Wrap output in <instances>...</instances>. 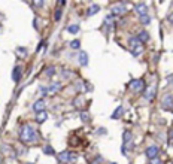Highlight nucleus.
<instances>
[{
	"label": "nucleus",
	"instance_id": "f257e3e1",
	"mask_svg": "<svg viewBox=\"0 0 173 164\" xmlns=\"http://www.w3.org/2000/svg\"><path fill=\"white\" fill-rule=\"evenodd\" d=\"M19 139L24 143H33V142H37L39 134L31 125H23L21 131H19Z\"/></svg>",
	"mask_w": 173,
	"mask_h": 164
},
{
	"label": "nucleus",
	"instance_id": "f03ea898",
	"mask_svg": "<svg viewBox=\"0 0 173 164\" xmlns=\"http://www.w3.org/2000/svg\"><path fill=\"white\" fill-rule=\"evenodd\" d=\"M78 155L75 152H70V151H63V152L58 154V161L60 163H66V164H73L76 161Z\"/></svg>",
	"mask_w": 173,
	"mask_h": 164
},
{
	"label": "nucleus",
	"instance_id": "7ed1b4c3",
	"mask_svg": "<svg viewBox=\"0 0 173 164\" xmlns=\"http://www.w3.org/2000/svg\"><path fill=\"white\" fill-rule=\"evenodd\" d=\"M128 87L131 91H134V93H145V81L143 79H131Z\"/></svg>",
	"mask_w": 173,
	"mask_h": 164
},
{
	"label": "nucleus",
	"instance_id": "20e7f679",
	"mask_svg": "<svg viewBox=\"0 0 173 164\" xmlns=\"http://www.w3.org/2000/svg\"><path fill=\"white\" fill-rule=\"evenodd\" d=\"M158 154H160V146H157V145H151L145 151V155L149 158V161L154 158H158Z\"/></svg>",
	"mask_w": 173,
	"mask_h": 164
},
{
	"label": "nucleus",
	"instance_id": "39448f33",
	"mask_svg": "<svg viewBox=\"0 0 173 164\" xmlns=\"http://www.w3.org/2000/svg\"><path fill=\"white\" fill-rule=\"evenodd\" d=\"M161 108L164 110H172L173 109V96L172 94H166L163 97V100H161Z\"/></svg>",
	"mask_w": 173,
	"mask_h": 164
},
{
	"label": "nucleus",
	"instance_id": "423d86ee",
	"mask_svg": "<svg viewBox=\"0 0 173 164\" xmlns=\"http://www.w3.org/2000/svg\"><path fill=\"white\" fill-rule=\"evenodd\" d=\"M155 94H157V85L155 84H152V85H149L148 88L145 90V93H143V97H145V100H152V98L155 97Z\"/></svg>",
	"mask_w": 173,
	"mask_h": 164
},
{
	"label": "nucleus",
	"instance_id": "0eeeda50",
	"mask_svg": "<svg viewBox=\"0 0 173 164\" xmlns=\"http://www.w3.org/2000/svg\"><path fill=\"white\" fill-rule=\"evenodd\" d=\"M125 3L127 2H121V3H118V5H115L114 8H112V15H122V14H125L127 12V8H125Z\"/></svg>",
	"mask_w": 173,
	"mask_h": 164
},
{
	"label": "nucleus",
	"instance_id": "6e6552de",
	"mask_svg": "<svg viewBox=\"0 0 173 164\" xmlns=\"http://www.w3.org/2000/svg\"><path fill=\"white\" fill-rule=\"evenodd\" d=\"M45 106H46L45 100H43V98H39V100H36L35 103H33L31 109H33V112H35V114H39V112H43V110H45Z\"/></svg>",
	"mask_w": 173,
	"mask_h": 164
},
{
	"label": "nucleus",
	"instance_id": "1a4fd4ad",
	"mask_svg": "<svg viewBox=\"0 0 173 164\" xmlns=\"http://www.w3.org/2000/svg\"><path fill=\"white\" fill-rule=\"evenodd\" d=\"M78 61L81 66H88V54H86L85 51H79V54H78Z\"/></svg>",
	"mask_w": 173,
	"mask_h": 164
},
{
	"label": "nucleus",
	"instance_id": "9d476101",
	"mask_svg": "<svg viewBox=\"0 0 173 164\" xmlns=\"http://www.w3.org/2000/svg\"><path fill=\"white\" fill-rule=\"evenodd\" d=\"M134 9H136V12H137L140 17L148 14V6H146L145 3H136V5H134Z\"/></svg>",
	"mask_w": 173,
	"mask_h": 164
},
{
	"label": "nucleus",
	"instance_id": "9b49d317",
	"mask_svg": "<svg viewBox=\"0 0 173 164\" xmlns=\"http://www.w3.org/2000/svg\"><path fill=\"white\" fill-rule=\"evenodd\" d=\"M21 66H15L14 67V72H12V79H14V82H19V79H21Z\"/></svg>",
	"mask_w": 173,
	"mask_h": 164
},
{
	"label": "nucleus",
	"instance_id": "f8f14e48",
	"mask_svg": "<svg viewBox=\"0 0 173 164\" xmlns=\"http://www.w3.org/2000/svg\"><path fill=\"white\" fill-rule=\"evenodd\" d=\"M35 120H36V122H37V124H43L46 120H48V112H46V110H43V112L36 114Z\"/></svg>",
	"mask_w": 173,
	"mask_h": 164
},
{
	"label": "nucleus",
	"instance_id": "ddd939ff",
	"mask_svg": "<svg viewBox=\"0 0 173 164\" xmlns=\"http://www.w3.org/2000/svg\"><path fill=\"white\" fill-rule=\"evenodd\" d=\"M140 41L137 39V36H131L130 39H128V46H130V51L131 49H134V48H137V46H140Z\"/></svg>",
	"mask_w": 173,
	"mask_h": 164
},
{
	"label": "nucleus",
	"instance_id": "4468645a",
	"mask_svg": "<svg viewBox=\"0 0 173 164\" xmlns=\"http://www.w3.org/2000/svg\"><path fill=\"white\" fill-rule=\"evenodd\" d=\"M104 25H106V27H108V30L110 29V27H114V25H115V15H108V17H106L104 18Z\"/></svg>",
	"mask_w": 173,
	"mask_h": 164
},
{
	"label": "nucleus",
	"instance_id": "2eb2a0df",
	"mask_svg": "<svg viewBox=\"0 0 173 164\" xmlns=\"http://www.w3.org/2000/svg\"><path fill=\"white\" fill-rule=\"evenodd\" d=\"M137 39L140 41V43H145V42H148L149 41V33L146 31V30H142L140 33L137 35Z\"/></svg>",
	"mask_w": 173,
	"mask_h": 164
},
{
	"label": "nucleus",
	"instance_id": "dca6fc26",
	"mask_svg": "<svg viewBox=\"0 0 173 164\" xmlns=\"http://www.w3.org/2000/svg\"><path fill=\"white\" fill-rule=\"evenodd\" d=\"M124 115V108L122 106H118L115 110H114V114H112V120H119Z\"/></svg>",
	"mask_w": 173,
	"mask_h": 164
},
{
	"label": "nucleus",
	"instance_id": "f3484780",
	"mask_svg": "<svg viewBox=\"0 0 173 164\" xmlns=\"http://www.w3.org/2000/svg\"><path fill=\"white\" fill-rule=\"evenodd\" d=\"M98 11H100V6H98V5H91L90 6V8L88 9H86V15H88V17H92V15H94V14H97V12Z\"/></svg>",
	"mask_w": 173,
	"mask_h": 164
},
{
	"label": "nucleus",
	"instance_id": "a211bd4d",
	"mask_svg": "<svg viewBox=\"0 0 173 164\" xmlns=\"http://www.w3.org/2000/svg\"><path fill=\"white\" fill-rule=\"evenodd\" d=\"M60 88H61V84H60V82H54V84H51L49 87H48V91H49V94H54V93H57Z\"/></svg>",
	"mask_w": 173,
	"mask_h": 164
},
{
	"label": "nucleus",
	"instance_id": "6ab92c4d",
	"mask_svg": "<svg viewBox=\"0 0 173 164\" xmlns=\"http://www.w3.org/2000/svg\"><path fill=\"white\" fill-rule=\"evenodd\" d=\"M67 31L70 33V35H76V33L81 31V27H79L78 24H72V25H69V27H67Z\"/></svg>",
	"mask_w": 173,
	"mask_h": 164
},
{
	"label": "nucleus",
	"instance_id": "aec40b11",
	"mask_svg": "<svg viewBox=\"0 0 173 164\" xmlns=\"http://www.w3.org/2000/svg\"><path fill=\"white\" fill-rule=\"evenodd\" d=\"M131 139H133V134L130 133V131H124V134H122L124 145H127V143H131Z\"/></svg>",
	"mask_w": 173,
	"mask_h": 164
},
{
	"label": "nucleus",
	"instance_id": "412c9836",
	"mask_svg": "<svg viewBox=\"0 0 173 164\" xmlns=\"http://www.w3.org/2000/svg\"><path fill=\"white\" fill-rule=\"evenodd\" d=\"M130 52H131L133 57H139V55L143 52V45H140V46H137V48H134V49H131Z\"/></svg>",
	"mask_w": 173,
	"mask_h": 164
},
{
	"label": "nucleus",
	"instance_id": "4be33fe9",
	"mask_svg": "<svg viewBox=\"0 0 173 164\" xmlns=\"http://www.w3.org/2000/svg\"><path fill=\"white\" fill-rule=\"evenodd\" d=\"M70 48L72 49H79L81 48V41H79V39H73V41L70 42Z\"/></svg>",
	"mask_w": 173,
	"mask_h": 164
},
{
	"label": "nucleus",
	"instance_id": "5701e85b",
	"mask_svg": "<svg viewBox=\"0 0 173 164\" xmlns=\"http://www.w3.org/2000/svg\"><path fill=\"white\" fill-rule=\"evenodd\" d=\"M140 23H142L143 25H148V24L151 23V17H149L148 14H146V15H142V17H140Z\"/></svg>",
	"mask_w": 173,
	"mask_h": 164
},
{
	"label": "nucleus",
	"instance_id": "b1692460",
	"mask_svg": "<svg viewBox=\"0 0 173 164\" xmlns=\"http://www.w3.org/2000/svg\"><path fill=\"white\" fill-rule=\"evenodd\" d=\"M43 154H46V155H54V148L49 146V145L43 146Z\"/></svg>",
	"mask_w": 173,
	"mask_h": 164
},
{
	"label": "nucleus",
	"instance_id": "393cba45",
	"mask_svg": "<svg viewBox=\"0 0 173 164\" xmlns=\"http://www.w3.org/2000/svg\"><path fill=\"white\" fill-rule=\"evenodd\" d=\"M45 73H46V76H54V75H55V67H54V66H51V67H46V69H45Z\"/></svg>",
	"mask_w": 173,
	"mask_h": 164
},
{
	"label": "nucleus",
	"instance_id": "a878e982",
	"mask_svg": "<svg viewBox=\"0 0 173 164\" xmlns=\"http://www.w3.org/2000/svg\"><path fill=\"white\" fill-rule=\"evenodd\" d=\"M17 54L18 55H23V57H27V48H17Z\"/></svg>",
	"mask_w": 173,
	"mask_h": 164
},
{
	"label": "nucleus",
	"instance_id": "bb28decb",
	"mask_svg": "<svg viewBox=\"0 0 173 164\" xmlns=\"http://www.w3.org/2000/svg\"><path fill=\"white\" fill-rule=\"evenodd\" d=\"M79 116H81L82 122H88L90 121V115L86 114V112H81V114H79Z\"/></svg>",
	"mask_w": 173,
	"mask_h": 164
},
{
	"label": "nucleus",
	"instance_id": "cd10ccee",
	"mask_svg": "<svg viewBox=\"0 0 173 164\" xmlns=\"http://www.w3.org/2000/svg\"><path fill=\"white\" fill-rule=\"evenodd\" d=\"M61 15H63L61 9H57V11H55V17H54V19H55V21H60V19H61Z\"/></svg>",
	"mask_w": 173,
	"mask_h": 164
},
{
	"label": "nucleus",
	"instance_id": "c85d7f7f",
	"mask_svg": "<svg viewBox=\"0 0 173 164\" xmlns=\"http://www.w3.org/2000/svg\"><path fill=\"white\" fill-rule=\"evenodd\" d=\"M41 94L45 97V96H48L49 94V91H48V87H43V85H42V87H41Z\"/></svg>",
	"mask_w": 173,
	"mask_h": 164
},
{
	"label": "nucleus",
	"instance_id": "c756f323",
	"mask_svg": "<svg viewBox=\"0 0 173 164\" xmlns=\"http://www.w3.org/2000/svg\"><path fill=\"white\" fill-rule=\"evenodd\" d=\"M76 90H78V91H84V82L79 81V82L76 84Z\"/></svg>",
	"mask_w": 173,
	"mask_h": 164
},
{
	"label": "nucleus",
	"instance_id": "7c9ffc66",
	"mask_svg": "<svg viewBox=\"0 0 173 164\" xmlns=\"http://www.w3.org/2000/svg\"><path fill=\"white\" fill-rule=\"evenodd\" d=\"M33 27H35L36 30H39V19H37V18L33 19Z\"/></svg>",
	"mask_w": 173,
	"mask_h": 164
},
{
	"label": "nucleus",
	"instance_id": "2f4dec72",
	"mask_svg": "<svg viewBox=\"0 0 173 164\" xmlns=\"http://www.w3.org/2000/svg\"><path fill=\"white\" fill-rule=\"evenodd\" d=\"M169 143H170V146H173V130H170V134H169Z\"/></svg>",
	"mask_w": 173,
	"mask_h": 164
},
{
	"label": "nucleus",
	"instance_id": "473e14b6",
	"mask_svg": "<svg viewBox=\"0 0 173 164\" xmlns=\"http://www.w3.org/2000/svg\"><path fill=\"white\" fill-rule=\"evenodd\" d=\"M151 164H163V161L160 158H154V160H151Z\"/></svg>",
	"mask_w": 173,
	"mask_h": 164
},
{
	"label": "nucleus",
	"instance_id": "72a5a7b5",
	"mask_svg": "<svg viewBox=\"0 0 173 164\" xmlns=\"http://www.w3.org/2000/svg\"><path fill=\"white\" fill-rule=\"evenodd\" d=\"M70 73H72V72H69L67 69H64V70H63V78H69Z\"/></svg>",
	"mask_w": 173,
	"mask_h": 164
},
{
	"label": "nucleus",
	"instance_id": "f704fd0d",
	"mask_svg": "<svg viewBox=\"0 0 173 164\" xmlns=\"http://www.w3.org/2000/svg\"><path fill=\"white\" fill-rule=\"evenodd\" d=\"M103 163V158H102V157H96V163L94 164H102Z\"/></svg>",
	"mask_w": 173,
	"mask_h": 164
},
{
	"label": "nucleus",
	"instance_id": "c9c22d12",
	"mask_svg": "<svg viewBox=\"0 0 173 164\" xmlns=\"http://www.w3.org/2000/svg\"><path fill=\"white\" fill-rule=\"evenodd\" d=\"M97 133H98V134L102 136V134H104V133H108V131H106L104 128H98V130H97Z\"/></svg>",
	"mask_w": 173,
	"mask_h": 164
},
{
	"label": "nucleus",
	"instance_id": "e433bc0d",
	"mask_svg": "<svg viewBox=\"0 0 173 164\" xmlns=\"http://www.w3.org/2000/svg\"><path fill=\"white\" fill-rule=\"evenodd\" d=\"M43 3H45V2H36V6H37V8H42Z\"/></svg>",
	"mask_w": 173,
	"mask_h": 164
},
{
	"label": "nucleus",
	"instance_id": "4c0bfd02",
	"mask_svg": "<svg viewBox=\"0 0 173 164\" xmlns=\"http://www.w3.org/2000/svg\"><path fill=\"white\" fill-rule=\"evenodd\" d=\"M58 3H60V6H64L66 3H67V2H66V0H60V2H58Z\"/></svg>",
	"mask_w": 173,
	"mask_h": 164
},
{
	"label": "nucleus",
	"instance_id": "58836bf2",
	"mask_svg": "<svg viewBox=\"0 0 173 164\" xmlns=\"http://www.w3.org/2000/svg\"><path fill=\"white\" fill-rule=\"evenodd\" d=\"M169 21L173 24V14H172V15H169Z\"/></svg>",
	"mask_w": 173,
	"mask_h": 164
},
{
	"label": "nucleus",
	"instance_id": "ea45409f",
	"mask_svg": "<svg viewBox=\"0 0 173 164\" xmlns=\"http://www.w3.org/2000/svg\"><path fill=\"white\" fill-rule=\"evenodd\" d=\"M0 164H3V157L0 155Z\"/></svg>",
	"mask_w": 173,
	"mask_h": 164
},
{
	"label": "nucleus",
	"instance_id": "a19ab883",
	"mask_svg": "<svg viewBox=\"0 0 173 164\" xmlns=\"http://www.w3.org/2000/svg\"><path fill=\"white\" fill-rule=\"evenodd\" d=\"M27 164H35V163H27Z\"/></svg>",
	"mask_w": 173,
	"mask_h": 164
},
{
	"label": "nucleus",
	"instance_id": "79ce46f5",
	"mask_svg": "<svg viewBox=\"0 0 173 164\" xmlns=\"http://www.w3.org/2000/svg\"><path fill=\"white\" fill-rule=\"evenodd\" d=\"M110 164H116V163H110Z\"/></svg>",
	"mask_w": 173,
	"mask_h": 164
}]
</instances>
